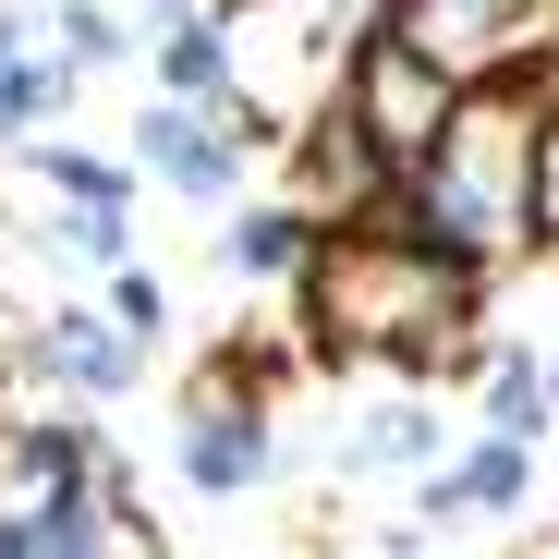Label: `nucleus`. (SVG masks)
I'll return each instance as SVG.
<instances>
[{
	"label": "nucleus",
	"mask_w": 559,
	"mask_h": 559,
	"mask_svg": "<svg viewBox=\"0 0 559 559\" xmlns=\"http://www.w3.org/2000/svg\"><path fill=\"white\" fill-rule=\"evenodd\" d=\"M25 365H37L49 390H73V402H122L146 353H134L110 317H85V305H37V317H25Z\"/></svg>",
	"instance_id": "0eeeda50"
},
{
	"label": "nucleus",
	"mask_w": 559,
	"mask_h": 559,
	"mask_svg": "<svg viewBox=\"0 0 559 559\" xmlns=\"http://www.w3.org/2000/svg\"><path fill=\"white\" fill-rule=\"evenodd\" d=\"M280 146H293V207L305 231H353V219H390V195H402V170L365 146L341 110H305V122H280Z\"/></svg>",
	"instance_id": "39448f33"
},
{
	"label": "nucleus",
	"mask_w": 559,
	"mask_h": 559,
	"mask_svg": "<svg viewBox=\"0 0 559 559\" xmlns=\"http://www.w3.org/2000/svg\"><path fill=\"white\" fill-rule=\"evenodd\" d=\"M37 182H49V195H98V207H122V195H134V170L85 158V146H49V134H37Z\"/></svg>",
	"instance_id": "a211bd4d"
},
{
	"label": "nucleus",
	"mask_w": 559,
	"mask_h": 559,
	"mask_svg": "<svg viewBox=\"0 0 559 559\" xmlns=\"http://www.w3.org/2000/svg\"><path fill=\"white\" fill-rule=\"evenodd\" d=\"M73 61L61 49H37V25L25 13H0V134H49L61 110H73Z\"/></svg>",
	"instance_id": "9d476101"
},
{
	"label": "nucleus",
	"mask_w": 559,
	"mask_h": 559,
	"mask_svg": "<svg viewBox=\"0 0 559 559\" xmlns=\"http://www.w3.org/2000/svg\"><path fill=\"white\" fill-rule=\"evenodd\" d=\"M378 37H402L438 85H511L559 49V0H378Z\"/></svg>",
	"instance_id": "7ed1b4c3"
},
{
	"label": "nucleus",
	"mask_w": 559,
	"mask_h": 559,
	"mask_svg": "<svg viewBox=\"0 0 559 559\" xmlns=\"http://www.w3.org/2000/svg\"><path fill=\"white\" fill-rule=\"evenodd\" d=\"M450 98H462V85H438V73L402 49V37L353 25V49H341V98H329V110H341L365 146H378L390 170H414V158H426V134L450 122Z\"/></svg>",
	"instance_id": "20e7f679"
},
{
	"label": "nucleus",
	"mask_w": 559,
	"mask_h": 559,
	"mask_svg": "<svg viewBox=\"0 0 559 559\" xmlns=\"http://www.w3.org/2000/svg\"><path fill=\"white\" fill-rule=\"evenodd\" d=\"M49 49H61L73 73H98V61H122V49H134V25L110 13V0H61V13H49Z\"/></svg>",
	"instance_id": "dca6fc26"
},
{
	"label": "nucleus",
	"mask_w": 559,
	"mask_h": 559,
	"mask_svg": "<svg viewBox=\"0 0 559 559\" xmlns=\"http://www.w3.org/2000/svg\"><path fill=\"white\" fill-rule=\"evenodd\" d=\"M267 390L243 378V365H207L195 390H182V475H195L207 499H243L267 475Z\"/></svg>",
	"instance_id": "423d86ee"
},
{
	"label": "nucleus",
	"mask_w": 559,
	"mask_h": 559,
	"mask_svg": "<svg viewBox=\"0 0 559 559\" xmlns=\"http://www.w3.org/2000/svg\"><path fill=\"white\" fill-rule=\"evenodd\" d=\"M0 559H25V523H0Z\"/></svg>",
	"instance_id": "6ab92c4d"
},
{
	"label": "nucleus",
	"mask_w": 559,
	"mask_h": 559,
	"mask_svg": "<svg viewBox=\"0 0 559 559\" xmlns=\"http://www.w3.org/2000/svg\"><path fill=\"white\" fill-rule=\"evenodd\" d=\"M426 450H438V414L426 402H390V414L353 426V475H390V462H426Z\"/></svg>",
	"instance_id": "4468645a"
},
{
	"label": "nucleus",
	"mask_w": 559,
	"mask_h": 559,
	"mask_svg": "<svg viewBox=\"0 0 559 559\" xmlns=\"http://www.w3.org/2000/svg\"><path fill=\"white\" fill-rule=\"evenodd\" d=\"M134 158H146V170L170 182V195L219 207V195H231V158H243V146H231V134H219V122L195 110V98H158V110L134 122Z\"/></svg>",
	"instance_id": "6e6552de"
},
{
	"label": "nucleus",
	"mask_w": 559,
	"mask_h": 559,
	"mask_svg": "<svg viewBox=\"0 0 559 559\" xmlns=\"http://www.w3.org/2000/svg\"><path fill=\"white\" fill-rule=\"evenodd\" d=\"M293 317L317 365H487L475 317H487V267H462L438 243H414L402 219H353L317 231L293 267Z\"/></svg>",
	"instance_id": "f03ea898"
},
{
	"label": "nucleus",
	"mask_w": 559,
	"mask_h": 559,
	"mask_svg": "<svg viewBox=\"0 0 559 559\" xmlns=\"http://www.w3.org/2000/svg\"><path fill=\"white\" fill-rule=\"evenodd\" d=\"M305 243H317V231H305L293 207H231V219H219V267H231V280H293Z\"/></svg>",
	"instance_id": "ddd939ff"
},
{
	"label": "nucleus",
	"mask_w": 559,
	"mask_h": 559,
	"mask_svg": "<svg viewBox=\"0 0 559 559\" xmlns=\"http://www.w3.org/2000/svg\"><path fill=\"white\" fill-rule=\"evenodd\" d=\"M98 317H110L134 353H146V341L170 329V293H158V267H134V255H122V267H110V305H98Z\"/></svg>",
	"instance_id": "f3484780"
},
{
	"label": "nucleus",
	"mask_w": 559,
	"mask_h": 559,
	"mask_svg": "<svg viewBox=\"0 0 559 559\" xmlns=\"http://www.w3.org/2000/svg\"><path fill=\"white\" fill-rule=\"evenodd\" d=\"M547 61H523L511 85H462L450 122L426 134V158L402 170L390 219L462 267L499 255H547V195H559V134H547Z\"/></svg>",
	"instance_id": "f257e3e1"
},
{
	"label": "nucleus",
	"mask_w": 559,
	"mask_h": 559,
	"mask_svg": "<svg viewBox=\"0 0 559 559\" xmlns=\"http://www.w3.org/2000/svg\"><path fill=\"white\" fill-rule=\"evenodd\" d=\"M475 426L511 438V450H547V353H535V341L487 353V414H475Z\"/></svg>",
	"instance_id": "f8f14e48"
},
{
	"label": "nucleus",
	"mask_w": 559,
	"mask_h": 559,
	"mask_svg": "<svg viewBox=\"0 0 559 559\" xmlns=\"http://www.w3.org/2000/svg\"><path fill=\"white\" fill-rule=\"evenodd\" d=\"M523 487H535V450H511V438H475L450 462V475L426 487V523H475V511H523Z\"/></svg>",
	"instance_id": "9b49d317"
},
{
	"label": "nucleus",
	"mask_w": 559,
	"mask_h": 559,
	"mask_svg": "<svg viewBox=\"0 0 559 559\" xmlns=\"http://www.w3.org/2000/svg\"><path fill=\"white\" fill-rule=\"evenodd\" d=\"M49 243H61L73 267H122V255H134V219H122V207H98V195H61Z\"/></svg>",
	"instance_id": "2eb2a0df"
},
{
	"label": "nucleus",
	"mask_w": 559,
	"mask_h": 559,
	"mask_svg": "<svg viewBox=\"0 0 559 559\" xmlns=\"http://www.w3.org/2000/svg\"><path fill=\"white\" fill-rule=\"evenodd\" d=\"M146 49H158V98H219V85L243 73V49H231V13H195V0H158V13L134 25Z\"/></svg>",
	"instance_id": "1a4fd4ad"
}]
</instances>
